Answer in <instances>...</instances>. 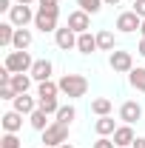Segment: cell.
Listing matches in <instances>:
<instances>
[{
  "label": "cell",
  "instance_id": "1",
  "mask_svg": "<svg viewBox=\"0 0 145 148\" xmlns=\"http://www.w3.org/2000/svg\"><path fill=\"white\" fill-rule=\"evenodd\" d=\"M57 86H60V94H66L68 100H80L88 91V80L83 74H63Z\"/></svg>",
  "mask_w": 145,
  "mask_h": 148
},
{
  "label": "cell",
  "instance_id": "2",
  "mask_svg": "<svg viewBox=\"0 0 145 148\" xmlns=\"http://www.w3.org/2000/svg\"><path fill=\"white\" fill-rule=\"evenodd\" d=\"M3 66H6L12 74H29L31 66H34V60H31L29 51H17V49H14V51L6 54V63H3Z\"/></svg>",
  "mask_w": 145,
  "mask_h": 148
},
{
  "label": "cell",
  "instance_id": "3",
  "mask_svg": "<svg viewBox=\"0 0 145 148\" xmlns=\"http://www.w3.org/2000/svg\"><path fill=\"white\" fill-rule=\"evenodd\" d=\"M43 143L46 145H51V148H57V145H63V143H68V125L66 123H51L49 128L43 131Z\"/></svg>",
  "mask_w": 145,
  "mask_h": 148
},
{
  "label": "cell",
  "instance_id": "4",
  "mask_svg": "<svg viewBox=\"0 0 145 148\" xmlns=\"http://www.w3.org/2000/svg\"><path fill=\"white\" fill-rule=\"evenodd\" d=\"M57 17H60V12H46V9H40L34 14V26L43 32V34H49V32H57L60 26H57Z\"/></svg>",
  "mask_w": 145,
  "mask_h": 148
},
{
  "label": "cell",
  "instance_id": "5",
  "mask_svg": "<svg viewBox=\"0 0 145 148\" xmlns=\"http://www.w3.org/2000/svg\"><path fill=\"white\" fill-rule=\"evenodd\" d=\"M108 66L117 74H128L131 69H134V57H131V51H111Z\"/></svg>",
  "mask_w": 145,
  "mask_h": 148
},
{
  "label": "cell",
  "instance_id": "6",
  "mask_svg": "<svg viewBox=\"0 0 145 148\" xmlns=\"http://www.w3.org/2000/svg\"><path fill=\"white\" fill-rule=\"evenodd\" d=\"M120 120L125 123V125H134V123H140L142 120V106L137 103V100H128L120 106Z\"/></svg>",
  "mask_w": 145,
  "mask_h": 148
},
{
  "label": "cell",
  "instance_id": "7",
  "mask_svg": "<svg viewBox=\"0 0 145 148\" xmlns=\"http://www.w3.org/2000/svg\"><path fill=\"white\" fill-rule=\"evenodd\" d=\"M140 26H142V17L134 14V12H122V14H117V29H120L122 34H134V32H140Z\"/></svg>",
  "mask_w": 145,
  "mask_h": 148
},
{
  "label": "cell",
  "instance_id": "8",
  "mask_svg": "<svg viewBox=\"0 0 145 148\" xmlns=\"http://www.w3.org/2000/svg\"><path fill=\"white\" fill-rule=\"evenodd\" d=\"M31 20H34V12H31V6H23V3H17V6L9 12V23H14L17 29H26Z\"/></svg>",
  "mask_w": 145,
  "mask_h": 148
},
{
  "label": "cell",
  "instance_id": "9",
  "mask_svg": "<svg viewBox=\"0 0 145 148\" xmlns=\"http://www.w3.org/2000/svg\"><path fill=\"white\" fill-rule=\"evenodd\" d=\"M66 26L74 29L77 34H83V32H88V29H91V14H88V12H83V9H77V12L68 14V23H66Z\"/></svg>",
  "mask_w": 145,
  "mask_h": 148
},
{
  "label": "cell",
  "instance_id": "10",
  "mask_svg": "<svg viewBox=\"0 0 145 148\" xmlns=\"http://www.w3.org/2000/svg\"><path fill=\"white\" fill-rule=\"evenodd\" d=\"M77 32L74 29H68V26H63V29H57L54 32V43L63 49V51H68V49H77Z\"/></svg>",
  "mask_w": 145,
  "mask_h": 148
},
{
  "label": "cell",
  "instance_id": "11",
  "mask_svg": "<svg viewBox=\"0 0 145 148\" xmlns=\"http://www.w3.org/2000/svg\"><path fill=\"white\" fill-rule=\"evenodd\" d=\"M51 71H54V66H51V60H34V66H31V80H37V83H46V80H51Z\"/></svg>",
  "mask_w": 145,
  "mask_h": 148
},
{
  "label": "cell",
  "instance_id": "12",
  "mask_svg": "<svg viewBox=\"0 0 145 148\" xmlns=\"http://www.w3.org/2000/svg\"><path fill=\"white\" fill-rule=\"evenodd\" d=\"M114 143H117V148H131L134 145V140H137V134H134V128L131 125H117V131H114V137H111Z\"/></svg>",
  "mask_w": 145,
  "mask_h": 148
},
{
  "label": "cell",
  "instance_id": "13",
  "mask_svg": "<svg viewBox=\"0 0 145 148\" xmlns=\"http://www.w3.org/2000/svg\"><path fill=\"white\" fill-rule=\"evenodd\" d=\"M0 125H3V131H9V134H17L20 128H23V114L20 111H6L3 117H0Z\"/></svg>",
  "mask_w": 145,
  "mask_h": 148
},
{
  "label": "cell",
  "instance_id": "14",
  "mask_svg": "<svg viewBox=\"0 0 145 148\" xmlns=\"http://www.w3.org/2000/svg\"><path fill=\"white\" fill-rule=\"evenodd\" d=\"M100 46H97V34H91V32H83V34L77 37V51L80 54H94Z\"/></svg>",
  "mask_w": 145,
  "mask_h": 148
},
{
  "label": "cell",
  "instance_id": "15",
  "mask_svg": "<svg viewBox=\"0 0 145 148\" xmlns=\"http://www.w3.org/2000/svg\"><path fill=\"white\" fill-rule=\"evenodd\" d=\"M12 106H14V111H20V114H31V111H37V100L29 97V94H17V97L12 100Z\"/></svg>",
  "mask_w": 145,
  "mask_h": 148
},
{
  "label": "cell",
  "instance_id": "16",
  "mask_svg": "<svg viewBox=\"0 0 145 148\" xmlns=\"http://www.w3.org/2000/svg\"><path fill=\"white\" fill-rule=\"evenodd\" d=\"M94 131L100 134V137H114V131H117V123H114V117H97V123H94Z\"/></svg>",
  "mask_w": 145,
  "mask_h": 148
},
{
  "label": "cell",
  "instance_id": "17",
  "mask_svg": "<svg viewBox=\"0 0 145 148\" xmlns=\"http://www.w3.org/2000/svg\"><path fill=\"white\" fill-rule=\"evenodd\" d=\"M128 83H131V88H137V91L145 94V66L131 69V71H128Z\"/></svg>",
  "mask_w": 145,
  "mask_h": 148
},
{
  "label": "cell",
  "instance_id": "18",
  "mask_svg": "<svg viewBox=\"0 0 145 148\" xmlns=\"http://www.w3.org/2000/svg\"><path fill=\"white\" fill-rule=\"evenodd\" d=\"M29 123H31V128H34V131H46L49 125H51V123H49V114H46L43 108L31 111V114H29Z\"/></svg>",
  "mask_w": 145,
  "mask_h": 148
},
{
  "label": "cell",
  "instance_id": "19",
  "mask_svg": "<svg viewBox=\"0 0 145 148\" xmlns=\"http://www.w3.org/2000/svg\"><path fill=\"white\" fill-rule=\"evenodd\" d=\"M111 108H114V103H111L108 97H97V100H91V111H94L97 117H108Z\"/></svg>",
  "mask_w": 145,
  "mask_h": 148
},
{
  "label": "cell",
  "instance_id": "20",
  "mask_svg": "<svg viewBox=\"0 0 145 148\" xmlns=\"http://www.w3.org/2000/svg\"><path fill=\"white\" fill-rule=\"evenodd\" d=\"M31 40H34V37H31L29 29H17V32H14V43H12V46H14L17 51H26V49L31 46Z\"/></svg>",
  "mask_w": 145,
  "mask_h": 148
},
{
  "label": "cell",
  "instance_id": "21",
  "mask_svg": "<svg viewBox=\"0 0 145 148\" xmlns=\"http://www.w3.org/2000/svg\"><path fill=\"white\" fill-rule=\"evenodd\" d=\"M14 32H17L14 23H0V46H3V49H9V46L14 43Z\"/></svg>",
  "mask_w": 145,
  "mask_h": 148
},
{
  "label": "cell",
  "instance_id": "22",
  "mask_svg": "<svg viewBox=\"0 0 145 148\" xmlns=\"http://www.w3.org/2000/svg\"><path fill=\"white\" fill-rule=\"evenodd\" d=\"M114 32L108 29H103V32H97V46H100V51H114Z\"/></svg>",
  "mask_w": 145,
  "mask_h": 148
},
{
  "label": "cell",
  "instance_id": "23",
  "mask_svg": "<svg viewBox=\"0 0 145 148\" xmlns=\"http://www.w3.org/2000/svg\"><path fill=\"white\" fill-rule=\"evenodd\" d=\"M12 88L17 94H26L31 88V74H14V77H12Z\"/></svg>",
  "mask_w": 145,
  "mask_h": 148
},
{
  "label": "cell",
  "instance_id": "24",
  "mask_svg": "<svg viewBox=\"0 0 145 148\" xmlns=\"http://www.w3.org/2000/svg\"><path fill=\"white\" fill-rule=\"evenodd\" d=\"M57 94H60V86H57L54 80H46V83L37 86V100L40 97H57Z\"/></svg>",
  "mask_w": 145,
  "mask_h": 148
},
{
  "label": "cell",
  "instance_id": "25",
  "mask_svg": "<svg viewBox=\"0 0 145 148\" xmlns=\"http://www.w3.org/2000/svg\"><path fill=\"white\" fill-rule=\"evenodd\" d=\"M54 117H57V123H66V125H71L74 117H77V108H74V106H60V111H57Z\"/></svg>",
  "mask_w": 145,
  "mask_h": 148
},
{
  "label": "cell",
  "instance_id": "26",
  "mask_svg": "<svg viewBox=\"0 0 145 148\" xmlns=\"http://www.w3.org/2000/svg\"><path fill=\"white\" fill-rule=\"evenodd\" d=\"M37 108H43L46 114H57L60 111V103H57V97H40L37 100Z\"/></svg>",
  "mask_w": 145,
  "mask_h": 148
},
{
  "label": "cell",
  "instance_id": "27",
  "mask_svg": "<svg viewBox=\"0 0 145 148\" xmlns=\"http://www.w3.org/2000/svg\"><path fill=\"white\" fill-rule=\"evenodd\" d=\"M0 148H23V143H20L17 134H9V131H6V134L0 137Z\"/></svg>",
  "mask_w": 145,
  "mask_h": 148
},
{
  "label": "cell",
  "instance_id": "28",
  "mask_svg": "<svg viewBox=\"0 0 145 148\" xmlns=\"http://www.w3.org/2000/svg\"><path fill=\"white\" fill-rule=\"evenodd\" d=\"M77 6H80L83 12H88V14H97V12L103 9V0H77Z\"/></svg>",
  "mask_w": 145,
  "mask_h": 148
},
{
  "label": "cell",
  "instance_id": "29",
  "mask_svg": "<svg viewBox=\"0 0 145 148\" xmlns=\"http://www.w3.org/2000/svg\"><path fill=\"white\" fill-rule=\"evenodd\" d=\"M14 97H17V91L12 88V83H3L0 86V100H14Z\"/></svg>",
  "mask_w": 145,
  "mask_h": 148
},
{
  "label": "cell",
  "instance_id": "30",
  "mask_svg": "<svg viewBox=\"0 0 145 148\" xmlns=\"http://www.w3.org/2000/svg\"><path fill=\"white\" fill-rule=\"evenodd\" d=\"M131 12L140 14V17L145 20V0H134V3H131Z\"/></svg>",
  "mask_w": 145,
  "mask_h": 148
},
{
  "label": "cell",
  "instance_id": "31",
  "mask_svg": "<svg viewBox=\"0 0 145 148\" xmlns=\"http://www.w3.org/2000/svg\"><path fill=\"white\" fill-rule=\"evenodd\" d=\"M37 6L46 9V12H60V9H57V0H37Z\"/></svg>",
  "mask_w": 145,
  "mask_h": 148
},
{
  "label": "cell",
  "instance_id": "32",
  "mask_svg": "<svg viewBox=\"0 0 145 148\" xmlns=\"http://www.w3.org/2000/svg\"><path fill=\"white\" fill-rule=\"evenodd\" d=\"M94 148H117V143H114V140H108V137H100V140L94 143Z\"/></svg>",
  "mask_w": 145,
  "mask_h": 148
},
{
  "label": "cell",
  "instance_id": "33",
  "mask_svg": "<svg viewBox=\"0 0 145 148\" xmlns=\"http://www.w3.org/2000/svg\"><path fill=\"white\" fill-rule=\"evenodd\" d=\"M14 6H12V0H0V12H12Z\"/></svg>",
  "mask_w": 145,
  "mask_h": 148
},
{
  "label": "cell",
  "instance_id": "34",
  "mask_svg": "<svg viewBox=\"0 0 145 148\" xmlns=\"http://www.w3.org/2000/svg\"><path fill=\"white\" fill-rule=\"evenodd\" d=\"M131 148H145V137H137V140H134V145Z\"/></svg>",
  "mask_w": 145,
  "mask_h": 148
},
{
  "label": "cell",
  "instance_id": "35",
  "mask_svg": "<svg viewBox=\"0 0 145 148\" xmlns=\"http://www.w3.org/2000/svg\"><path fill=\"white\" fill-rule=\"evenodd\" d=\"M137 51H140V57H145V37L140 40V46H137Z\"/></svg>",
  "mask_w": 145,
  "mask_h": 148
},
{
  "label": "cell",
  "instance_id": "36",
  "mask_svg": "<svg viewBox=\"0 0 145 148\" xmlns=\"http://www.w3.org/2000/svg\"><path fill=\"white\" fill-rule=\"evenodd\" d=\"M103 3H105V6H117L120 0H103Z\"/></svg>",
  "mask_w": 145,
  "mask_h": 148
},
{
  "label": "cell",
  "instance_id": "37",
  "mask_svg": "<svg viewBox=\"0 0 145 148\" xmlns=\"http://www.w3.org/2000/svg\"><path fill=\"white\" fill-rule=\"evenodd\" d=\"M17 3H23V6H31V3H37V0H17Z\"/></svg>",
  "mask_w": 145,
  "mask_h": 148
},
{
  "label": "cell",
  "instance_id": "38",
  "mask_svg": "<svg viewBox=\"0 0 145 148\" xmlns=\"http://www.w3.org/2000/svg\"><path fill=\"white\" fill-rule=\"evenodd\" d=\"M57 148H77V145H71V143H63V145H57Z\"/></svg>",
  "mask_w": 145,
  "mask_h": 148
},
{
  "label": "cell",
  "instance_id": "39",
  "mask_svg": "<svg viewBox=\"0 0 145 148\" xmlns=\"http://www.w3.org/2000/svg\"><path fill=\"white\" fill-rule=\"evenodd\" d=\"M140 32H142V37H145V20H142V26H140Z\"/></svg>",
  "mask_w": 145,
  "mask_h": 148
},
{
  "label": "cell",
  "instance_id": "40",
  "mask_svg": "<svg viewBox=\"0 0 145 148\" xmlns=\"http://www.w3.org/2000/svg\"><path fill=\"white\" fill-rule=\"evenodd\" d=\"M43 148H51V145H43Z\"/></svg>",
  "mask_w": 145,
  "mask_h": 148
},
{
  "label": "cell",
  "instance_id": "41",
  "mask_svg": "<svg viewBox=\"0 0 145 148\" xmlns=\"http://www.w3.org/2000/svg\"><path fill=\"white\" fill-rule=\"evenodd\" d=\"M131 3H134V0H131Z\"/></svg>",
  "mask_w": 145,
  "mask_h": 148
}]
</instances>
